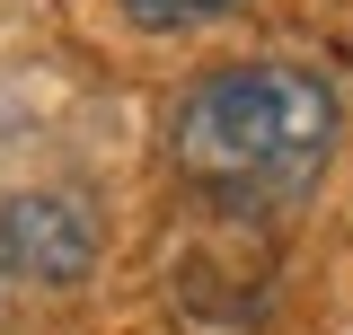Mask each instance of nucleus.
<instances>
[{
    "instance_id": "nucleus-1",
    "label": "nucleus",
    "mask_w": 353,
    "mask_h": 335,
    "mask_svg": "<svg viewBox=\"0 0 353 335\" xmlns=\"http://www.w3.org/2000/svg\"><path fill=\"white\" fill-rule=\"evenodd\" d=\"M336 80L309 62H221L176 97L168 168L221 212H274L301 203L336 159Z\"/></svg>"
},
{
    "instance_id": "nucleus-2",
    "label": "nucleus",
    "mask_w": 353,
    "mask_h": 335,
    "mask_svg": "<svg viewBox=\"0 0 353 335\" xmlns=\"http://www.w3.org/2000/svg\"><path fill=\"white\" fill-rule=\"evenodd\" d=\"M106 247V212L80 185L0 194V283L9 292H71Z\"/></svg>"
},
{
    "instance_id": "nucleus-3",
    "label": "nucleus",
    "mask_w": 353,
    "mask_h": 335,
    "mask_svg": "<svg viewBox=\"0 0 353 335\" xmlns=\"http://www.w3.org/2000/svg\"><path fill=\"white\" fill-rule=\"evenodd\" d=\"M141 36H176V27H203V18H230V9H248V0H115Z\"/></svg>"
},
{
    "instance_id": "nucleus-4",
    "label": "nucleus",
    "mask_w": 353,
    "mask_h": 335,
    "mask_svg": "<svg viewBox=\"0 0 353 335\" xmlns=\"http://www.w3.org/2000/svg\"><path fill=\"white\" fill-rule=\"evenodd\" d=\"M0 292H9V283H0Z\"/></svg>"
}]
</instances>
